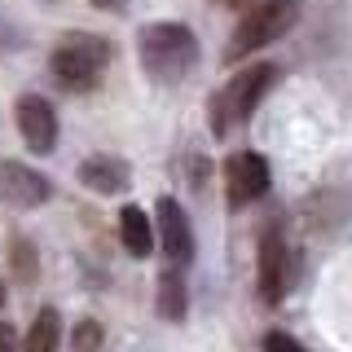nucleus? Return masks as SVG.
<instances>
[{
    "mask_svg": "<svg viewBox=\"0 0 352 352\" xmlns=\"http://www.w3.org/2000/svg\"><path fill=\"white\" fill-rule=\"evenodd\" d=\"M110 62V44L88 31H66L49 53V71L66 93H88L102 84V71Z\"/></svg>",
    "mask_w": 352,
    "mask_h": 352,
    "instance_id": "nucleus-1",
    "label": "nucleus"
},
{
    "mask_svg": "<svg viewBox=\"0 0 352 352\" xmlns=\"http://www.w3.org/2000/svg\"><path fill=\"white\" fill-rule=\"evenodd\" d=\"M137 44H141V66H146V75L150 80H163V84H176L198 58L194 31L181 27V22H154V27L141 31Z\"/></svg>",
    "mask_w": 352,
    "mask_h": 352,
    "instance_id": "nucleus-2",
    "label": "nucleus"
},
{
    "mask_svg": "<svg viewBox=\"0 0 352 352\" xmlns=\"http://www.w3.org/2000/svg\"><path fill=\"white\" fill-rule=\"evenodd\" d=\"M295 18H300V0H256L234 27V36H229L225 62H238V58H247V53L264 49V44L282 40L286 31L295 27Z\"/></svg>",
    "mask_w": 352,
    "mask_h": 352,
    "instance_id": "nucleus-3",
    "label": "nucleus"
},
{
    "mask_svg": "<svg viewBox=\"0 0 352 352\" xmlns=\"http://www.w3.org/2000/svg\"><path fill=\"white\" fill-rule=\"evenodd\" d=\"M273 80H278V71H273L269 62H260V66H251V71L234 75V84L216 97V132H225L229 119H234V124H247L251 110L260 106V97L273 88Z\"/></svg>",
    "mask_w": 352,
    "mask_h": 352,
    "instance_id": "nucleus-4",
    "label": "nucleus"
},
{
    "mask_svg": "<svg viewBox=\"0 0 352 352\" xmlns=\"http://www.w3.org/2000/svg\"><path fill=\"white\" fill-rule=\"evenodd\" d=\"M154 238L163 242V256H168L176 269L190 264L194 229H190V216H185V207L176 203V198H159V207H154Z\"/></svg>",
    "mask_w": 352,
    "mask_h": 352,
    "instance_id": "nucleus-5",
    "label": "nucleus"
},
{
    "mask_svg": "<svg viewBox=\"0 0 352 352\" xmlns=\"http://www.w3.org/2000/svg\"><path fill=\"white\" fill-rule=\"evenodd\" d=\"M53 185L49 176H40L36 168H27V163H14V159H0V203L5 207H40L49 203Z\"/></svg>",
    "mask_w": 352,
    "mask_h": 352,
    "instance_id": "nucleus-6",
    "label": "nucleus"
},
{
    "mask_svg": "<svg viewBox=\"0 0 352 352\" xmlns=\"http://www.w3.org/2000/svg\"><path fill=\"white\" fill-rule=\"evenodd\" d=\"M14 119H18V132H22V141H27V150L49 154L53 146H58V115H53V106L44 102L40 93L18 97Z\"/></svg>",
    "mask_w": 352,
    "mask_h": 352,
    "instance_id": "nucleus-7",
    "label": "nucleus"
},
{
    "mask_svg": "<svg viewBox=\"0 0 352 352\" xmlns=\"http://www.w3.org/2000/svg\"><path fill=\"white\" fill-rule=\"evenodd\" d=\"M225 190H229V207H247L256 198L269 194V163L260 154H234L225 163Z\"/></svg>",
    "mask_w": 352,
    "mask_h": 352,
    "instance_id": "nucleus-8",
    "label": "nucleus"
},
{
    "mask_svg": "<svg viewBox=\"0 0 352 352\" xmlns=\"http://www.w3.org/2000/svg\"><path fill=\"white\" fill-rule=\"evenodd\" d=\"M286 242L278 229H269V234L260 238V295L269 304H278L286 295Z\"/></svg>",
    "mask_w": 352,
    "mask_h": 352,
    "instance_id": "nucleus-9",
    "label": "nucleus"
},
{
    "mask_svg": "<svg viewBox=\"0 0 352 352\" xmlns=\"http://www.w3.org/2000/svg\"><path fill=\"white\" fill-rule=\"evenodd\" d=\"M80 185L97 194H119L128 185V163L124 159H110V154H97V159L80 163Z\"/></svg>",
    "mask_w": 352,
    "mask_h": 352,
    "instance_id": "nucleus-10",
    "label": "nucleus"
},
{
    "mask_svg": "<svg viewBox=\"0 0 352 352\" xmlns=\"http://www.w3.org/2000/svg\"><path fill=\"white\" fill-rule=\"evenodd\" d=\"M119 238H124L128 256L146 260L150 251H154V225H150V216L141 212V207H124V212H119Z\"/></svg>",
    "mask_w": 352,
    "mask_h": 352,
    "instance_id": "nucleus-11",
    "label": "nucleus"
},
{
    "mask_svg": "<svg viewBox=\"0 0 352 352\" xmlns=\"http://www.w3.org/2000/svg\"><path fill=\"white\" fill-rule=\"evenodd\" d=\"M58 339H62L58 308H40L31 330H27V339H22V352H58Z\"/></svg>",
    "mask_w": 352,
    "mask_h": 352,
    "instance_id": "nucleus-12",
    "label": "nucleus"
},
{
    "mask_svg": "<svg viewBox=\"0 0 352 352\" xmlns=\"http://www.w3.org/2000/svg\"><path fill=\"white\" fill-rule=\"evenodd\" d=\"M159 313L181 322L185 317V286H181V273H163L159 278Z\"/></svg>",
    "mask_w": 352,
    "mask_h": 352,
    "instance_id": "nucleus-13",
    "label": "nucleus"
},
{
    "mask_svg": "<svg viewBox=\"0 0 352 352\" xmlns=\"http://www.w3.org/2000/svg\"><path fill=\"white\" fill-rule=\"evenodd\" d=\"M97 344H102V326H97V322H80V326H75V348H80V352H97Z\"/></svg>",
    "mask_w": 352,
    "mask_h": 352,
    "instance_id": "nucleus-14",
    "label": "nucleus"
},
{
    "mask_svg": "<svg viewBox=\"0 0 352 352\" xmlns=\"http://www.w3.org/2000/svg\"><path fill=\"white\" fill-rule=\"evenodd\" d=\"M14 269H18V278H36V260H31V242H14Z\"/></svg>",
    "mask_w": 352,
    "mask_h": 352,
    "instance_id": "nucleus-15",
    "label": "nucleus"
},
{
    "mask_svg": "<svg viewBox=\"0 0 352 352\" xmlns=\"http://www.w3.org/2000/svg\"><path fill=\"white\" fill-rule=\"evenodd\" d=\"M264 352H308V348L295 344V339L282 335V330H273V335H264Z\"/></svg>",
    "mask_w": 352,
    "mask_h": 352,
    "instance_id": "nucleus-16",
    "label": "nucleus"
},
{
    "mask_svg": "<svg viewBox=\"0 0 352 352\" xmlns=\"http://www.w3.org/2000/svg\"><path fill=\"white\" fill-rule=\"evenodd\" d=\"M22 348V339H18V330L9 326V322H0V352H18Z\"/></svg>",
    "mask_w": 352,
    "mask_h": 352,
    "instance_id": "nucleus-17",
    "label": "nucleus"
},
{
    "mask_svg": "<svg viewBox=\"0 0 352 352\" xmlns=\"http://www.w3.org/2000/svg\"><path fill=\"white\" fill-rule=\"evenodd\" d=\"M93 5H97V9H119L124 0H93Z\"/></svg>",
    "mask_w": 352,
    "mask_h": 352,
    "instance_id": "nucleus-18",
    "label": "nucleus"
},
{
    "mask_svg": "<svg viewBox=\"0 0 352 352\" xmlns=\"http://www.w3.org/2000/svg\"><path fill=\"white\" fill-rule=\"evenodd\" d=\"M229 5H256V0H229Z\"/></svg>",
    "mask_w": 352,
    "mask_h": 352,
    "instance_id": "nucleus-19",
    "label": "nucleus"
},
{
    "mask_svg": "<svg viewBox=\"0 0 352 352\" xmlns=\"http://www.w3.org/2000/svg\"><path fill=\"white\" fill-rule=\"evenodd\" d=\"M0 308H5V286H0Z\"/></svg>",
    "mask_w": 352,
    "mask_h": 352,
    "instance_id": "nucleus-20",
    "label": "nucleus"
}]
</instances>
